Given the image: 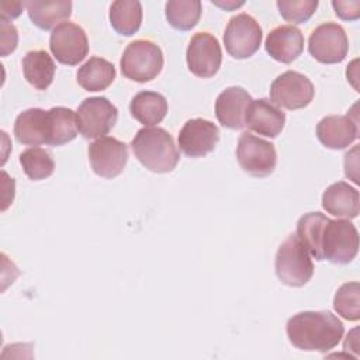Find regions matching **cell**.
Segmentation results:
<instances>
[{
	"mask_svg": "<svg viewBox=\"0 0 360 360\" xmlns=\"http://www.w3.org/2000/svg\"><path fill=\"white\" fill-rule=\"evenodd\" d=\"M287 336L292 346L305 352H329L340 342L345 328L329 311H304L287 321Z\"/></svg>",
	"mask_w": 360,
	"mask_h": 360,
	"instance_id": "1",
	"label": "cell"
},
{
	"mask_svg": "<svg viewBox=\"0 0 360 360\" xmlns=\"http://www.w3.org/2000/svg\"><path fill=\"white\" fill-rule=\"evenodd\" d=\"M131 148L141 165L155 173L172 172L180 159L172 135L159 127L141 128L134 136Z\"/></svg>",
	"mask_w": 360,
	"mask_h": 360,
	"instance_id": "2",
	"label": "cell"
},
{
	"mask_svg": "<svg viewBox=\"0 0 360 360\" xmlns=\"http://www.w3.org/2000/svg\"><path fill=\"white\" fill-rule=\"evenodd\" d=\"M322 259L335 264L350 263L359 250V232L349 219H326L319 239Z\"/></svg>",
	"mask_w": 360,
	"mask_h": 360,
	"instance_id": "3",
	"label": "cell"
},
{
	"mask_svg": "<svg viewBox=\"0 0 360 360\" xmlns=\"http://www.w3.org/2000/svg\"><path fill=\"white\" fill-rule=\"evenodd\" d=\"M274 269L278 280L290 287H302L311 280L314 264L297 235L287 236L278 246Z\"/></svg>",
	"mask_w": 360,
	"mask_h": 360,
	"instance_id": "4",
	"label": "cell"
},
{
	"mask_svg": "<svg viewBox=\"0 0 360 360\" xmlns=\"http://www.w3.org/2000/svg\"><path fill=\"white\" fill-rule=\"evenodd\" d=\"M121 73L134 82L145 83L155 79L163 68V53L158 44L149 39H136L128 44L121 60Z\"/></svg>",
	"mask_w": 360,
	"mask_h": 360,
	"instance_id": "5",
	"label": "cell"
},
{
	"mask_svg": "<svg viewBox=\"0 0 360 360\" xmlns=\"http://www.w3.org/2000/svg\"><path fill=\"white\" fill-rule=\"evenodd\" d=\"M77 129L86 139L103 138L118 120L117 107L107 97H89L82 101L77 111Z\"/></svg>",
	"mask_w": 360,
	"mask_h": 360,
	"instance_id": "6",
	"label": "cell"
},
{
	"mask_svg": "<svg viewBox=\"0 0 360 360\" xmlns=\"http://www.w3.org/2000/svg\"><path fill=\"white\" fill-rule=\"evenodd\" d=\"M236 158L240 167L255 177L270 176L277 163L274 145L250 132H243L239 136Z\"/></svg>",
	"mask_w": 360,
	"mask_h": 360,
	"instance_id": "7",
	"label": "cell"
},
{
	"mask_svg": "<svg viewBox=\"0 0 360 360\" xmlns=\"http://www.w3.org/2000/svg\"><path fill=\"white\" fill-rule=\"evenodd\" d=\"M262 37L259 22L252 15L240 13L229 20L224 32V45L232 58L246 59L257 52Z\"/></svg>",
	"mask_w": 360,
	"mask_h": 360,
	"instance_id": "8",
	"label": "cell"
},
{
	"mask_svg": "<svg viewBox=\"0 0 360 360\" xmlns=\"http://www.w3.org/2000/svg\"><path fill=\"white\" fill-rule=\"evenodd\" d=\"M315 94L312 82L302 73L287 70L277 76L270 86V98L274 105L287 110L307 107Z\"/></svg>",
	"mask_w": 360,
	"mask_h": 360,
	"instance_id": "9",
	"label": "cell"
},
{
	"mask_svg": "<svg viewBox=\"0 0 360 360\" xmlns=\"http://www.w3.org/2000/svg\"><path fill=\"white\" fill-rule=\"evenodd\" d=\"M309 53L321 63H339L349 51V39L342 25L336 22H323L318 25L308 39Z\"/></svg>",
	"mask_w": 360,
	"mask_h": 360,
	"instance_id": "10",
	"label": "cell"
},
{
	"mask_svg": "<svg viewBox=\"0 0 360 360\" xmlns=\"http://www.w3.org/2000/svg\"><path fill=\"white\" fill-rule=\"evenodd\" d=\"M49 49L58 62L75 66L89 53L87 35L80 25L65 21L52 30Z\"/></svg>",
	"mask_w": 360,
	"mask_h": 360,
	"instance_id": "11",
	"label": "cell"
},
{
	"mask_svg": "<svg viewBox=\"0 0 360 360\" xmlns=\"http://www.w3.org/2000/svg\"><path fill=\"white\" fill-rule=\"evenodd\" d=\"M186 59L187 66L193 75L201 79L212 77L221 68V45L212 34L197 32L188 42Z\"/></svg>",
	"mask_w": 360,
	"mask_h": 360,
	"instance_id": "12",
	"label": "cell"
},
{
	"mask_svg": "<svg viewBox=\"0 0 360 360\" xmlns=\"http://www.w3.org/2000/svg\"><path fill=\"white\" fill-rule=\"evenodd\" d=\"M89 160L96 174L112 179L124 170L128 162V148L117 138L103 136L90 143Z\"/></svg>",
	"mask_w": 360,
	"mask_h": 360,
	"instance_id": "13",
	"label": "cell"
},
{
	"mask_svg": "<svg viewBox=\"0 0 360 360\" xmlns=\"http://www.w3.org/2000/svg\"><path fill=\"white\" fill-rule=\"evenodd\" d=\"M219 141L218 127L204 118L188 120L180 129L177 142L188 158H201L212 152Z\"/></svg>",
	"mask_w": 360,
	"mask_h": 360,
	"instance_id": "14",
	"label": "cell"
},
{
	"mask_svg": "<svg viewBox=\"0 0 360 360\" xmlns=\"http://www.w3.org/2000/svg\"><path fill=\"white\" fill-rule=\"evenodd\" d=\"M252 101L250 94L232 86L221 91L215 100V115L222 127L229 129H242L245 127V114Z\"/></svg>",
	"mask_w": 360,
	"mask_h": 360,
	"instance_id": "15",
	"label": "cell"
},
{
	"mask_svg": "<svg viewBox=\"0 0 360 360\" xmlns=\"http://www.w3.org/2000/svg\"><path fill=\"white\" fill-rule=\"evenodd\" d=\"M319 142L329 149H345L359 136L357 118L347 115H328L316 125Z\"/></svg>",
	"mask_w": 360,
	"mask_h": 360,
	"instance_id": "16",
	"label": "cell"
},
{
	"mask_svg": "<svg viewBox=\"0 0 360 360\" xmlns=\"http://www.w3.org/2000/svg\"><path fill=\"white\" fill-rule=\"evenodd\" d=\"M284 124L285 114L266 98L252 100L245 114V127L269 138H276L283 131Z\"/></svg>",
	"mask_w": 360,
	"mask_h": 360,
	"instance_id": "17",
	"label": "cell"
},
{
	"mask_svg": "<svg viewBox=\"0 0 360 360\" xmlns=\"http://www.w3.org/2000/svg\"><path fill=\"white\" fill-rule=\"evenodd\" d=\"M264 48L274 60L291 63L304 51V35L295 25H280L267 34Z\"/></svg>",
	"mask_w": 360,
	"mask_h": 360,
	"instance_id": "18",
	"label": "cell"
},
{
	"mask_svg": "<svg viewBox=\"0 0 360 360\" xmlns=\"http://www.w3.org/2000/svg\"><path fill=\"white\" fill-rule=\"evenodd\" d=\"M359 191L345 181L330 184L322 194L323 210L338 218H356L359 215Z\"/></svg>",
	"mask_w": 360,
	"mask_h": 360,
	"instance_id": "19",
	"label": "cell"
},
{
	"mask_svg": "<svg viewBox=\"0 0 360 360\" xmlns=\"http://www.w3.org/2000/svg\"><path fill=\"white\" fill-rule=\"evenodd\" d=\"M77 115L66 107H52L46 111V145L60 146L77 135Z\"/></svg>",
	"mask_w": 360,
	"mask_h": 360,
	"instance_id": "20",
	"label": "cell"
},
{
	"mask_svg": "<svg viewBox=\"0 0 360 360\" xmlns=\"http://www.w3.org/2000/svg\"><path fill=\"white\" fill-rule=\"evenodd\" d=\"M14 135L22 145H46V111L28 108L20 112L14 122Z\"/></svg>",
	"mask_w": 360,
	"mask_h": 360,
	"instance_id": "21",
	"label": "cell"
},
{
	"mask_svg": "<svg viewBox=\"0 0 360 360\" xmlns=\"http://www.w3.org/2000/svg\"><path fill=\"white\" fill-rule=\"evenodd\" d=\"M131 115L145 127H153L166 117L167 100L158 91L143 90L136 93L129 103Z\"/></svg>",
	"mask_w": 360,
	"mask_h": 360,
	"instance_id": "22",
	"label": "cell"
},
{
	"mask_svg": "<svg viewBox=\"0 0 360 360\" xmlns=\"http://www.w3.org/2000/svg\"><path fill=\"white\" fill-rule=\"evenodd\" d=\"M55 62L46 51H30L22 58V73L27 82L37 90H46L53 82Z\"/></svg>",
	"mask_w": 360,
	"mask_h": 360,
	"instance_id": "23",
	"label": "cell"
},
{
	"mask_svg": "<svg viewBox=\"0 0 360 360\" xmlns=\"http://www.w3.org/2000/svg\"><path fill=\"white\" fill-rule=\"evenodd\" d=\"M77 83L87 91L105 90L115 79V68L107 59L91 56L77 70Z\"/></svg>",
	"mask_w": 360,
	"mask_h": 360,
	"instance_id": "24",
	"label": "cell"
},
{
	"mask_svg": "<svg viewBox=\"0 0 360 360\" xmlns=\"http://www.w3.org/2000/svg\"><path fill=\"white\" fill-rule=\"evenodd\" d=\"M25 7L30 20L41 30H51L58 22H65L72 14V1L69 0L27 1Z\"/></svg>",
	"mask_w": 360,
	"mask_h": 360,
	"instance_id": "25",
	"label": "cell"
},
{
	"mask_svg": "<svg viewBox=\"0 0 360 360\" xmlns=\"http://www.w3.org/2000/svg\"><path fill=\"white\" fill-rule=\"evenodd\" d=\"M110 22L120 35H134L142 22V6L136 0H118L110 7Z\"/></svg>",
	"mask_w": 360,
	"mask_h": 360,
	"instance_id": "26",
	"label": "cell"
},
{
	"mask_svg": "<svg viewBox=\"0 0 360 360\" xmlns=\"http://www.w3.org/2000/svg\"><path fill=\"white\" fill-rule=\"evenodd\" d=\"M202 6L198 0H170L165 6L167 22L180 31L194 28L201 17Z\"/></svg>",
	"mask_w": 360,
	"mask_h": 360,
	"instance_id": "27",
	"label": "cell"
},
{
	"mask_svg": "<svg viewBox=\"0 0 360 360\" xmlns=\"http://www.w3.org/2000/svg\"><path fill=\"white\" fill-rule=\"evenodd\" d=\"M326 219L328 217L321 212H308L302 215L297 222V238L308 250V253L316 260H323L319 248V239L322 226Z\"/></svg>",
	"mask_w": 360,
	"mask_h": 360,
	"instance_id": "28",
	"label": "cell"
},
{
	"mask_svg": "<svg viewBox=\"0 0 360 360\" xmlns=\"http://www.w3.org/2000/svg\"><path fill=\"white\" fill-rule=\"evenodd\" d=\"M20 163L24 173L35 181L49 177L55 170V162L52 159V155L38 146L25 149L20 155Z\"/></svg>",
	"mask_w": 360,
	"mask_h": 360,
	"instance_id": "29",
	"label": "cell"
},
{
	"mask_svg": "<svg viewBox=\"0 0 360 360\" xmlns=\"http://www.w3.org/2000/svg\"><path fill=\"white\" fill-rule=\"evenodd\" d=\"M335 311L347 321L360 318V285L357 281L342 284L333 298Z\"/></svg>",
	"mask_w": 360,
	"mask_h": 360,
	"instance_id": "30",
	"label": "cell"
},
{
	"mask_svg": "<svg viewBox=\"0 0 360 360\" xmlns=\"http://www.w3.org/2000/svg\"><path fill=\"white\" fill-rule=\"evenodd\" d=\"M318 7L316 0H278L277 8L280 15L294 24L308 21Z\"/></svg>",
	"mask_w": 360,
	"mask_h": 360,
	"instance_id": "31",
	"label": "cell"
},
{
	"mask_svg": "<svg viewBox=\"0 0 360 360\" xmlns=\"http://www.w3.org/2000/svg\"><path fill=\"white\" fill-rule=\"evenodd\" d=\"M0 28H1V55L6 56L11 53L17 48L18 42V32L17 28L10 24L6 20H0Z\"/></svg>",
	"mask_w": 360,
	"mask_h": 360,
	"instance_id": "32",
	"label": "cell"
},
{
	"mask_svg": "<svg viewBox=\"0 0 360 360\" xmlns=\"http://www.w3.org/2000/svg\"><path fill=\"white\" fill-rule=\"evenodd\" d=\"M335 13L342 20H357L360 17V1H332Z\"/></svg>",
	"mask_w": 360,
	"mask_h": 360,
	"instance_id": "33",
	"label": "cell"
},
{
	"mask_svg": "<svg viewBox=\"0 0 360 360\" xmlns=\"http://www.w3.org/2000/svg\"><path fill=\"white\" fill-rule=\"evenodd\" d=\"M24 6H25V3H21V1H1V4H0L1 20L7 21V20L17 18L21 14Z\"/></svg>",
	"mask_w": 360,
	"mask_h": 360,
	"instance_id": "34",
	"label": "cell"
}]
</instances>
